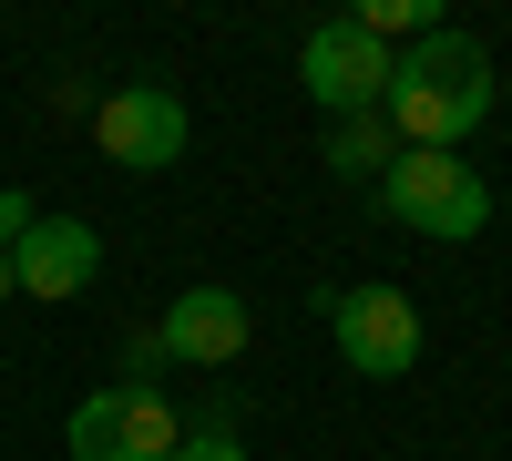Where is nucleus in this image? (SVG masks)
I'll return each mask as SVG.
<instances>
[{"label": "nucleus", "mask_w": 512, "mask_h": 461, "mask_svg": "<svg viewBox=\"0 0 512 461\" xmlns=\"http://www.w3.org/2000/svg\"><path fill=\"white\" fill-rule=\"evenodd\" d=\"M390 134L400 154H461V134H482L492 123V52L472 31H431L410 41V52L390 62Z\"/></svg>", "instance_id": "1"}, {"label": "nucleus", "mask_w": 512, "mask_h": 461, "mask_svg": "<svg viewBox=\"0 0 512 461\" xmlns=\"http://www.w3.org/2000/svg\"><path fill=\"white\" fill-rule=\"evenodd\" d=\"M175 441H185V410L164 390H144V380H113L62 421L72 461H175Z\"/></svg>", "instance_id": "2"}, {"label": "nucleus", "mask_w": 512, "mask_h": 461, "mask_svg": "<svg viewBox=\"0 0 512 461\" xmlns=\"http://www.w3.org/2000/svg\"><path fill=\"white\" fill-rule=\"evenodd\" d=\"M379 205H390L400 226L441 236V246H472V236L492 226V185H482L461 154H400L390 175H379Z\"/></svg>", "instance_id": "3"}, {"label": "nucleus", "mask_w": 512, "mask_h": 461, "mask_svg": "<svg viewBox=\"0 0 512 461\" xmlns=\"http://www.w3.org/2000/svg\"><path fill=\"white\" fill-rule=\"evenodd\" d=\"M390 41H369L359 21H318L308 31V52H297V82L318 93V113L328 123H349V113H379L390 103Z\"/></svg>", "instance_id": "4"}, {"label": "nucleus", "mask_w": 512, "mask_h": 461, "mask_svg": "<svg viewBox=\"0 0 512 461\" xmlns=\"http://www.w3.org/2000/svg\"><path fill=\"white\" fill-rule=\"evenodd\" d=\"M328 339H338V359H349L359 380H400L420 359V308L400 287H338L328 298Z\"/></svg>", "instance_id": "5"}, {"label": "nucleus", "mask_w": 512, "mask_h": 461, "mask_svg": "<svg viewBox=\"0 0 512 461\" xmlns=\"http://www.w3.org/2000/svg\"><path fill=\"white\" fill-rule=\"evenodd\" d=\"M93 144L123 175H164V164H185V103L164 82H123V93L93 103Z\"/></svg>", "instance_id": "6"}, {"label": "nucleus", "mask_w": 512, "mask_h": 461, "mask_svg": "<svg viewBox=\"0 0 512 461\" xmlns=\"http://www.w3.org/2000/svg\"><path fill=\"white\" fill-rule=\"evenodd\" d=\"M93 277H103V236L82 216H41L11 246V287H21V298H82Z\"/></svg>", "instance_id": "7"}, {"label": "nucleus", "mask_w": 512, "mask_h": 461, "mask_svg": "<svg viewBox=\"0 0 512 461\" xmlns=\"http://www.w3.org/2000/svg\"><path fill=\"white\" fill-rule=\"evenodd\" d=\"M246 298H236V287H185V298L175 308H164V328H154V339H164V369H226L236 349H246Z\"/></svg>", "instance_id": "8"}, {"label": "nucleus", "mask_w": 512, "mask_h": 461, "mask_svg": "<svg viewBox=\"0 0 512 461\" xmlns=\"http://www.w3.org/2000/svg\"><path fill=\"white\" fill-rule=\"evenodd\" d=\"M400 164V134H390V113H349V123H328V175H349V185H379Z\"/></svg>", "instance_id": "9"}, {"label": "nucleus", "mask_w": 512, "mask_h": 461, "mask_svg": "<svg viewBox=\"0 0 512 461\" xmlns=\"http://www.w3.org/2000/svg\"><path fill=\"white\" fill-rule=\"evenodd\" d=\"M175 461H246V431H236V400H205L195 421H185V441H175Z\"/></svg>", "instance_id": "10"}, {"label": "nucleus", "mask_w": 512, "mask_h": 461, "mask_svg": "<svg viewBox=\"0 0 512 461\" xmlns=\"http://www.w3.org/2000/svg\"><path fill=\"white\" fill-rule=\"evenodd\" d=\"M349 21H359L369 41H400V31L431 41V31H441V0H369V11H349Z\"/></svg>", "instance_id": "11"}, {"label": "nucleus", "mask_w": 512, "mask_h": 461, "mask_svg": "<svg viewBox=\"0 0 512 461\" xmlns=\"http://www.w3.org/2000/svg\"><path fill=\"white\" fill-rule=\"evenodd\" d=\"M31 226H41V205H31V195H21V185H0V246H21V236H31Z\"/></svg>", "instance_id": "12"}, {"label": "nucleus", "mask_w": 512, "mask_h": 461, "mask_svg": "<svg viewBox=\"0 0 512 461\" xmlns=\"http://www.w3.org/2000/svg\"><path fill=\"white\" fill-rule=\"evenodd\" d=\"M154 369H164V339H154V328H144V339L123 349V380H144V390H154Z\"/></svg>", "instance_id": "13"}, {"label": "nucleus", "mask_w": 512, "mask_h": 461, "mask_svg": "<svg viewBox=\"0 0 512 461\" xmlns=\"http://www.w3.org/2000/svg\"><path fill=\"white\" fill-rule=\"evenodd\" d=\"M0 298H11V246H0Z\"/></svg>", "instance_id": "14"}]
</instances>
